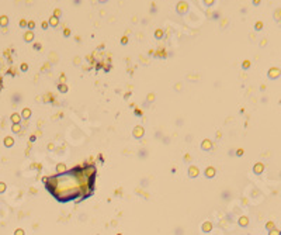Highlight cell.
<instances>
[{
	"label": "cell",
	"mask_w": 281,
	"mask_h": 235,
	"mask_svg": "<svg viewBox=\"0 0 281 235\" xmlns=\"http://www.w3.org/2000/svg\"><path fill=\"white\" fill-rule=\"evenodd\" d=\"M7 23H8V18L7 17H0V25H7Z\"/></svg>",
	"instance_id": "2"
},
{
	"label": "cell",
	"mask_w": 281,
	"mask_h": 235,
	"mask_svg": "<svg viewBox=\"0 0 281 235\" xmlns=\"http://www.w3.org/2000/svg\"><path fill=\"white\" fill-rule=\"evenodd\" d=\"M156 37H158V38H160V37H162V31H160V30H158V31H156Z\"/></svg>",
	"instance_id": "5"
},
{
	"label": "cell",
	"mask_w": 281,
	"mask_h": 235,
	"mask_svg": "<svg viewBox=\"0 0 281 235\" xmlns=\"http://www.w3.org/2000/svg\"><path fill=\"white\" fill-rule=\"evenodd\" d=\"M33 33H28V34H25V37H24V40L25 41H31V40H33Z\"/></svg>",
	"instance_id": "3"
},
{
	"label": "cell",
	"mask_w": 281,
	"mask_h": 235,
	"mask_svg": "<svg viewBox=\"0 0 281 235\" xmlns=\"http://www.w3.org/2000/svg\"><path fill=\"white\" fill-rule=\"evenodd\" d=\"M98 2H101V3H106V2H108V0H98Z\"/></svg>",
	"instance_id": "7"
},
{
	"label": "cell",
	"mask_w": 281,
	"mask_h": 235,
	"mask_svg": "<svg viewBox=\"0 0 281 235\" xmlns=\"http://www.w3.org/2000/svg\"><path fill=\"white\" fill-rule=\"evenodd\" d=\"M187 8H188L187 3H184V2H180L179 6H177V11H179L180 14H184V13L187 11Z\"/></svg>",
	"instance_id": "1"
},
{
	"label": "cell",
	"mask_w": 281,
	"mask_h": 235,
	"mask_svg": "<svg viewBox=\"0 0 281 235\" xmlns=\"http://www.w3.org/2000/svg\"><path fill=\"white\" fill-rule=\"evenodd\" d=\"M56 23H58L56 18H55V17H52V18H51V24H52V25H56Z\"/></svg>",
	"instance_id": "4"
},
{
	"label": "cell",
	"mask_w": 281,
	"mask_h": 235,
	"mask_svg": "<svg viewBox=\"0 0 281 235\" xmlns=\"http://www.w3.org/2000/svg\"><path fill=\"white\" fill-rule=\"evenodd\" d=\"M25 25H27V23H25V20H23L21 21V27H25Z\"/></svg>",
	"instance_id": "6"
}]
</instances>
